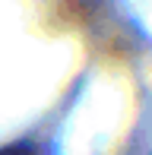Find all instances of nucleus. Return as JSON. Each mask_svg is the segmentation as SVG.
<instances>
[{
	"label": "nucleus",
	"mask_w": 152,
	"mask_h": 155,
	"mask_svg": "<svg viewBox=\"0 0 152 155\" xmlns=\"http://www.w3.org/2000/svg\"><path fill=\"white\" fill-rule=\"evenodd\" d=\"M0 155H45V152L38 146H32V143H16V146H3Z\"/></svg>",
	"instance_id": "f257e3e1"
}]
</instances>
